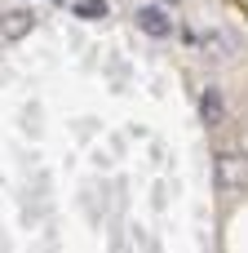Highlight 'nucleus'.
I'll list each match as a JSON object with an SVG mask.
<instances>
[{
	"instance_id": "obj_3",
	"label": "nucleus",
	"mask_w": 248,
	"mask_h": 253,
	"mask_svg": "<svg viewBox=\"0 0 248 253\" xmlns=\"http://www.w3.org/2000/svg\"><path fill=\"white\" fill-rule=\"evenodd\" d=\"M138 27H142L146 36H155V40H169V36H173V22H169V13H164L160 4H142V9H138Z\"/></svg>"
},
{
	"instance_id": "obj_2",
	"label": "nucleus",
	"mask_w": 248,
	"mask_h": 253,
	"mask_svg": "<svg viewBox=\"0 0 248 253\" xmlns=\"http://www.w3.org/2000/svg\"><path fill=\"white\" fill-rule=\"evenodd\" d=\"M31 27H35V13H31L27 4H18V9H4V13H0V40H27V36H31Z\"/></svg>"
},
{
	"instance_id": "obj_5",
	"label": "nucleus",
	"mask_w": 248,
	"mask_h": 253,
	"mask_svg": "<svg viewBox=\"0 0 248 253\" xmlns=\"http://www.w3.org/2000/svg\"><path fill=\"white\" fill-rule=\"evenodd\" d=\"M75 9V18H106V0H80V4H71Z\"/></svg>"
},
{
	"instance_id": "obj_6",
	"label": "nucleus",
	"mask_w": 248,
	"mask_h": 253,
	"mask_svg": "<svg viewBox=\"0 0 248 253\" xmlns=\"http://www.w3.org/2000/svg\"><path fill=\"white\" fill-rule=\"evenodd\" d=\"M160 4H186V0H160Z\"/></svg>"
},
{
	"instance_id": "obj_4",
	"label": "nucleus",
	"mask_w": 248,
	"mask_h": 253,
	"mask_svg": "<svg viewBox=\"0 0 248 253\" xmlns=\"http://www.w3.org/2000/svg\"><path fill=\"white\" fill-rule=\"evenodd\" d=\"M200 120H204L209 129H217V125L226 120V102H222L217 89H204V93H200Z\"/></svg>"
},
{
	"instance_id": "obj_1",
	"label": "nucleus",
	"mask_w": 248,
	"mask_h": 253,
	"mask_svg": "<svg viewBox=\"0 0 248 253\" xmlns=\"http://www.w3.org/2000/svg\"><path fill=\"white\" fill-rule=\"evenodd\" d=\"M213 169L222 187H240V191L248 187V151H217Z\"/></svg>"
}]
</instances>
